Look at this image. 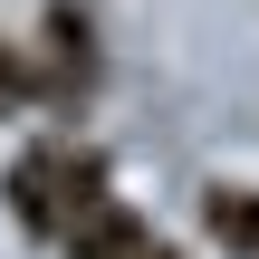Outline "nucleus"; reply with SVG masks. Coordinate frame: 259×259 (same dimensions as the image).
Instances as JSON below:
<instances>
[{"instance_id": "f257e3e1", "label": "nucleus", "mask_w": 259, "mask_h": 259, "mask_svg": "<svg viewBox=\"0 0 259 259\" xmlns=\"http://www.w3.org/2000/svg\"><path fill=\"white\" fill-rule=\"evenodd\" d=\"M38 77H48V106H87L96 96V77H106V48H96V10L87 0H48V19H38Z\"/></svg>"}, {"instance_id": "f03ea898", "label": "nucleus", "mask_w": 259, "mask_h": 259, "mask_svg": "<svg viewBox=\"0 0 259 259\" xmlns=\"http://www.w3.org/2000/svg\"><path fill=\"white\" fill-rule=\"evenodd\" d=\"M67 154H77V144H29V154H10V173H0V202H10V221H19L29 240H67Z\"/></svg>"}, {"instance_id": "7ed1b4c3", "label": "nucleus", "mask_w": 259, "mask_h": 259, "mask_svg": "<svg viewBox=\"0 0 259 259\" xmlns=\"http://www.w3.org/2000/svg\"><path fill=\"white\" fill-rule=\"evenodd\" d=\"M58 250H67V259H144V250H154V231H144V211H135V202H115V192H106L96 211H77V221H67V240H58Z\"/></svg>"}, {"instance_id": "20e7f679", "label": "nucleus", "mask_w": 259, "mask_h": 259, "mask_svg": "<svg viewBox=\"0 0 259 259\" xmlns=\"http://www.w3.org/2000/svg\"><path fill=\"white\" fill-rule=\"evenodd\" d=\"M202 231H211V250L259 259V192L250 183H211V192H202Z\"/></svg>"}, {"instance_id": "39448f33", "label": "nucleus", "mask_w": 259, "mask_h": 259, "mask_svg": "<svg viewBox=\"0 0 259 259\" xmlns=\"http://www.w3.org/2000/svg\"><path fill=\"white\" fill-rule=\"evenodd\" d=\"M38 96H48V77H38V58L0 38V115H19V106H38Z\"/></svg>"}]
</instances>
